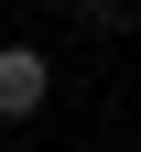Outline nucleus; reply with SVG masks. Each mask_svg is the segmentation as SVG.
Returning <instances> with one entry per match:
<instances>
[{
	"label": "nucleus",
	"instance_id": "1",
	"mask_svg": "<svg viewBox=\"0 0 141 152\" xmlns=\"http://www.w3.org/2000/svg\"><path fill=\"white\" fill-rule=\"evenodd\" d=\"M44 98H54V65L33 44H0V120H33Z\"/></svg>",
	"mask_w": 141,
	"mask_h": 152
},
{
	"label": "nucleus",
	"instance_id": "2",
	"mask_svg": "<svg viewBox=\"0 0 141 152\" xmlns=\"http://www.w3.org/2000/svg\"><path fill=\"white\" fill-rule=\"evenodd\" d=\"M76 11H87V22H130V0H76Z\"/></svg>",
	"mask_w": 141,
	"mask_h": 152
}]
</instances>
